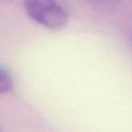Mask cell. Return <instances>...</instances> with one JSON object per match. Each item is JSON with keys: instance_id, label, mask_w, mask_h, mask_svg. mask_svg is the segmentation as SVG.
I'll list each match as a JSON object with an SVG mask.
<instances>
[{"instance_id": "obj_1", "label": "cell", "mask_w": 132, "mask_h": 132, "mask_svg": "<svg viewBox=\"0 0 132 132\" xmlns=\"http://www.w3.org/2000/svg\"><path fill=\"white\" fill-rule=\"evenodd\" d=\"M24 7L32 20L50 30H60L68 23V12L57 0H24Z\"/></svg>"}, {"instance_id": "obj_2", "label": "cell", "mask_w": 132, "mask_h": 132, "mask_svg": "<svg viewBox=\"0 0 132 132\" xmlns=\"http://www.w3.org/2000/svg\"><path fill=\"white\" fill-rule=\"evenodd\" d=\"M14 81L10 72L4 66L0 67V93H8L13 90Z\"/></svg>"}, {"instance_id": "obj_3", "label": "cell", "mask_w": 132, "mask_h": 132, "mask_svg": "<svg viewBox=\"0 0 132 132\" xmlns=\"http://www.w3.org/2000/svg\"><path fill=\"white\" fill-rule=\"evenodd\" d=\"M130 44H131V47H132V34L130 35Z\"/></svg>"}]
</instances>
